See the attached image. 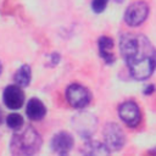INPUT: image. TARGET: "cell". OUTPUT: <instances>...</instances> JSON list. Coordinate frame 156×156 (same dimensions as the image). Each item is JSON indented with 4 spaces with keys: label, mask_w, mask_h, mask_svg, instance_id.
Returning <instances> with one entry per match:
<instances>
[{
    "label": "cell",
    "mask_w": 156,
    "mask_h": 156,
    "mask_svg": "<svg viewBox=\"0 0 156 156\" xmlns=\"http://www.w3.org/2000/svg\"><path fill=\"white\" fill-rule=\"evenodd\" d=\"M72 124L79 135L83 138H89L96 129L98 119L90 112H79L73 116Z\"/></svg>",
    "instance_id": "3957f363"
},
{
    "label": "cell",
    "mask_w": 156,
    "mask_h": 156,
    "mask_svg": "<svg viewBox=\"0 0 156 156\" xmlns=\"http://www.w3.org/2000/svg\"><path fill=\"white\" fill-rule=\"evenodd\" d=\"M83 154L84 155H91V156H102V155H108L110 150L107 149V146L100 141H88L84 145L83 149Z\"/></svg>",
    "instance_id": "7c38bea8"
},
{
    "label": "cell",
    "mask_w": 156,
    "mask_h": 156,
    "mask_svg": "<svg viewBox=\"0 0 156 156\" xmlns=\"http://www.w3.org/2000/svg\"><path fill=\"white\" fill-rule=\"evenodd\" d=\"M107 2H108V0H93V2H91V7H93L94 12L100 13V12H102V11L105 10Z\"/></svg>",
    "instance_id": "9a60e30c"
},
{
    "label": "cell",
    "mask_w": 156,
    "mask_h": 156,
    "mask_svg": "<svg viewBox=\"0 0 156 156\" xmlns=\"http://www.w3.org/2000/svg\"><path fill=\"white\" fill-rule=\"evenodd\" d=\"M112 49H113V40L110 37H101L99 39V52L106 63L115 62V55Z\"/></svg>",
    "instance_id": "8fae6325"
},
{
    "label": "cell",
    "mask_w": 156,
    "mask_h": 156,
    "mask_svg": "<svg viewBox=\"0 0 156 156\" xmlns=\"http://www.w3.org/2000/svg\"><path fill=\"white\" fill-rule=\"evenodd\" d=\"M119 51L136 80L147 79L156 68V50L143 34L126 33L119 39Z\"/></svg>",
    "instance_id": "6da1fadb"
},
{
    "label": "cell",
    "mask_w": 156,
    "mask_h": 156,
    "mask_svg": "<svg viewBox=\"0 0 156 156\" xmlns=\"http://www.w3.org/2000/svg\"><path fill=\"white\" fill-rule=\"evenodd\" d=\"M6 123H7L9 128L15 129V130H18L23 126L24 121H23V117L21 115H18V113H11V115L7 116Z\"/></svg>",
    "instance_id": "5bb4252c"
},
{
    "label": "cell",
    "mask_w": 156,
    "mask_h": 156,
    "mask_svg": "<svg viewBox=\"0 0 156 156\" xmlns=\"http://www.w3.org/2000/svg\"><path fill=\"white\" fill-rule=\"evenodd\" d=\"M104 140L105 145L110 151H117L123 147L126 143V136L121 127L113 122L107 123L104 128Z\"/></svg>",
    "instance_id": "277c9868"
},
{
    "label": "cell",
    "mask_w": 156,
    "mask_h": 156,
    "mask_svg": "<svg viewBox=\"0 0 156 156\" xmlns=\"http://www.w3.org/2000/svg\"><path fill=\"white\" fill-rule=\"evenodd\" d=\"M119 118L130 128H135L140 124L141 121V112L136 102L134 101H126L118 107Z\"/></svg>",
    "instance_id": "52a82bcc"
},
{
    "label": "cell",
    "mask_w": 156,
    "mask_h": 156,
    "mask_svg": "<svg viewBox=\"0 0 156 156\" xmlns=\"http://www.w3.org/2000/svg\"><path fill=\"white\" fill-rule=\"evenodd\" d=\"M30 67L27 65H23L22 67H20L17 69V72L15 73V83L20 87H27L30 83Z\"/></svg>",
    "instance_id": "4fadbf2b"
},
{
    "label": "cell",
    "mask_w": 156,
    "mask_h": 156,
    "mask_svg": "<svg viewBox=\"0 0 156 156\" xmlns=\"http://www.w3.org/2000/svg\"><path fill=\"white\" fill-rule=\"evenodd\" d=\"M26 113L32 121H39L46 115V107L39 99L33 98L27 104Z\"/></svg>",
    "instance_id": "30bf717a"
},
{
    "label": "cell",
    "mask_w": 156,
    "mask_h": 156,
    "mask_svg": "<svg viewBox=\"0 0 156 156\" xmlns=\"http://www.w3.org/2000/svg\"><path fill=\"white\" fill-rule=\"evenodd\" d=\"M149 15V6L144 1H135L128 6L124 13V21L130 27L140 26Z\"/></svg>",
    "instance_id": "8992f818"
},
{
    "label": "cell",
    "mask_w": 156,
    "mask_h": 156,
    "mask_svg": "<svg viewBox=\"0 0 156 156\" xmlns=\"http://www.w3.org/2000/svg\"><path fill=\"white\" fill-rule=\"evenodd\" d=\"M1 71H2V65H1V62H0V74H1Z\"/></svg>",
    "instance_id": "e0dca14e"
},
{
    "label": "cell",
    "mask_w": 156,
    "mask_h": 156,
    "mask_svg": "<svg viewBox=\"0 0 156 156\" xmlns=\"http://www.w3.org/2000/svg\"><path fill=\"white\" fill-rule=\"evenodd\" d=\"M1 122H2V118H1V111H0V124H1Z\"/></svg>",
    "instance_id": "ac0fdd59"
},
{
    "label": "cell",
    "mask_w": 156,
    "mask_h": 156,
    "mask_svg": "<svg viewBox=\"0 0 156 156\" xmlns=\"http://www.w3.org/2000/svg\"><path fill=\"white\" fill-rule=\"evenodd\" d=\"M41 146V138L32 127L20 128L12 135L10 141L11 154L15 156H30L34 155Z\"/></svg>",
    "instance_id": "7a4b0ae2"
},
{
    "label": "cell",
    "mask_w": 156,
    "mask_h": 156,
    "mask_svg": "<svg viewBox=\"0 0 156 156\" xmlns=\"http://www.w3.org/2000/svg\"><path fill=\"white\" fill-rule=\"evenodd\" d=\"M146 88H147V89L144 91L145 94H150V93H152V91H154V85H149V87H146Z\"/></svg>",
    "instance_id": "2e32d148"
},
{
    "label": "cell",
    "mask_w": 156,
    "mask_h": 156,
    "mask_svg": "<svg viewBox=\"0 0 156 156\" xmlns=\"http://www.w3.org/2000/svg\"><path fill=\"white\" fill-rule=\"evenodd\" d=\"M73 144H74L73 138L67 132L56 133L51 140V147L58 155H67L72 150Z\"/></svg>",
    "instance_id": "9c48e42d"
},
{
    "label": "cell",
    "mask_w": 156,
    "mask_h": 156,
    "mask_svg": "<svg viewBox=\"0 0 156 156\" xmlns=\"http://www.w3.org/2000/svg\"><path fill=\"white\" fill-rule=\"evenodd\" d=\"M66 98L68 104L74 108H83L89 105L91 100L90 91L79 84H71L66 90Z\"/></svg>",
    "instance_id": "5b68a950"
},
{
    "label": "cell",
    "mask_w": 156,
    "mask_h": 156,
    "mask_svg": "<svg viewBox=\"0 0 156 156\" xmlns=\"http://www.w3.org/2000/svg\"><path fill=\"white\" fill-rule=\"evenodd\" d=\"M2 99L6 107L11 110H17L22 107L24 102V94L20 88V85H9L4 90Z\"/></svg>",
    "instance_id": "ba28073f"
}]
</instances>
